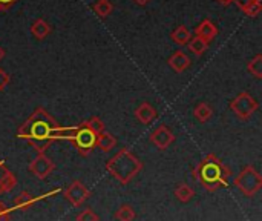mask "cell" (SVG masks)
<instances>
[{
  "label": "cell",
  "instance_id": "obj_24",
  "mask_svg": "<svg viewBox=\"0 0 262 221\" xmlns=\"http://www.w3.org/2000/svg\"><path fill=\"white\" fill-rule=\"evenodd\" d=\"M83 125H84L86 128H89L95 135H98V134H101V132L104 131V123H103L98 117H91L89 120L83 122Z\"/></svg>",
  "mask_w": 262,
  "mask_h": 221
},
{
  "label": "cell",
  "instance_id": "obj_10",
  "mask_svg": "<svg viewBox=\"0 0 262 221\" xmlns=\"http://www.w3.org/2000/svg\"><path fill=\"white\" fill-rule=\"evenodd\" d=\"M55 192H58V189L57 191H54V192H49V194H46V195H43V197H35V195H31L29 192H20L15 198H14V208H17V209H20V211H26V209H29V208H32L37 202H40L41 198H45V197H48V195H52V194H55Z\"/></svg>",
  "mask_w": 262,
  "mask_h": 221
},
{
  "label": "cell",
  "instance_id": "obj_5",
  "mask_svg": "<svg viewBox=\"0 0 262 221\" xmlns=\"http://www.w3.org/2000/svg\"><path fill=\"white\" fill-rule=\"evenodd\" d=\"M69 140L74 143V148L77 149V152L86 157L94 151L95 143H97V135L81 123L80 126H74V132Z\"/></svg>",
  "mask_w": 262,
  "mask_h": 221
},
{
  "label": "cell",
  "instance_id": "obj_31",
  "mask_svg": "<svg viewBox=\"0 0 262 221\" xmlns=\"http://www.w3.org/2000/svg\"><path fill=\"white\" fill-rule=\"evenodd\" d=\"M134 2H135V3H138V5H141V6H143V5H147V3H149V2H150V0H134Z\"/></svg>",
  "mask_w": 262,
  "mask_h": 221
},
{
  "label": "cell",
  "instance_id": "obj_11",
  "mask_svg": "<svg viewBox=\"0 0 262 221\" xmlns=\"http://www.w3.org/2000/svg\"><path fill=\"white\" fill-rule=\"evenodd\" d=\"M167 63H169V66H170L175 72H184L186 69L190 68L192 60L189 58V55H187L186 52H183L181 49H178V51H175V52L169 57Z\"/></svg>",
  "mask_w": 262,
  "mask_h": 221
},
{
  "label": "cell",
  "instance_id": "obj_8",
  "mask_svg": "<svg viewBox=\"0 0 262 221\" xmlns=\"http://www.w3.org/2000/svg\"><path fill=\"white\" fill-rule=\"evenodd\" d=\"M89 197H91V191L81 182H72L64 191V198L75 208L81 206Z\"/></svg>",
  "mask_w": 262,
  "mask_h": 221
},
{
  "label": "cell",
  "instance_id": "obj_23",
  "mask_svg": "<svg viewBox=\"0 0 262 221\" xmlns=\"http://www.w3.org/2000/svg\"><path fill=\"white\" fill-rule=\"evenodd\" d=\"M247 71L256 77V78H262V54L255 55L249 63H247Z\"/></svg>",
  "mask_w": 262,
  "mask_h": 221
},
{
  "label": "cell",
  "instance_id": "obj_9",
  "mask_svg": "<svg viewBox=\"0 0 262 221\" xmlns=\"http://www.w3.org/2000/svg\"><path fill=\"white\" fill-rule=\"evenodd\" d=\"M150 143L155 145L160 151H164L167 149L173 142H175V135L173 132L166 126V125H160L149 137Z\"/></svg>",
  "mask_w": 262,
  "mask_h": 221
},
{
  "label": "cell",
  "instance_id": "obj_7",
  "mask_svg": "<svg viewBox=\"0 0 262 221\" xmlns=\"http://www.w3.org/2000/svg\"><path fill=\"white\" fill-rule=\"evenodd\" d=\"M28 171L40 180L48 178L55 171V163L46 157V154H37V157L29 163Z\"/></svg>",
  "mask_w": 262,
  "mask_h": 221
},
{
  "label": "cell",
  "instance_id": "obj_25",
  "mask_svg": "<svg viewBox=\"0 0 262 221\" xmlns=\"http://www.w3.org/2000/svg\"><path fill=\"white\" fill-rule=\"evenodd\" d=\"M77 221H100V217L92 209H84L77 215Z\"/></svg>",
  "mask_w": 262,
  "mask_h": 221
},
{
  "label": "cell",
  "instance_id": "obj_27",
  "mask_svg": "<svg viewBox=\"0 0 262 221\" xmlns=\"http://www.w3.org/2000/svg\"><path fill=\"white\" fill-rule=\"evenodd\" d=\"M262 11V3H256V5H252L250 8H247L246 11H244V14L246 15H249V17H256V15H259V12Z\"/></svg>",
  "mask_w": 262,
  "mask_h": 221
},
{
  "label": "cell",
  "instance_id": "obj_3",
  "mask_svg": "<svg viewBox=\"0 0 262 221\" xmlns=\"http://www.w3.org/2000/svg\"><path fill=\"white\" fill-rule=\"evenodd\" d=\"M106 169L121 185H129L141 172L143 163L127 148H123L111 160H107Z\"/></svg>",
  "mask_w": 262,
  "mask_h": 221
},
{
  "label": "cell",
  "instance_id": "obj_33",
  "mask_svg": "<svg viewBox=\"0 0 262 221\" xmlns=\"http://www.w3.org/2000/svg\"><path fill=\"white\" fill-rule=\"evenodd\" d=\"M220 2H221L223 5H229V3H232L233 0H220Z\"/></svg>",
  "mask_w": 262,
  "mask_h": 221
},
{
  "label": "cell",
  "instance_id": "obj_14",
  "mask_svg": "<svg viewBox=\"0 0 262 221\" xmlns=\"http://www.w3.org/2000/svg\"><path fill=\"white\" fill-rule=\"evenodd\" d=\"M157 117H158L157 109H155L150 103H147V102L141 103V105L135 109V118H137L140 123H143V125L152 123Z\"/></svg>",
  "mask_w": 262,
  "mask_h": 221
},
{
  "label": "cell",
  "instance_id": "obj_16",
  "mask_svg": "<svg viewBox=\"0 0 262 221\" xmlns=\"http://www.w3.org/2000/svg\"><path fill=\"white\" fill-rule=\"evenodd\" d=\"M31 34L37 40H43V38H46L51 34V25L46 20H43V18H37L31 25Z\"/></svg>",
  "mask_w": 262,
  "mask_h": 221
},
{
  "label": "cell",
  "instance_id": "obj_20",
  "mask_svg": "<svg viewBox=\"0 0 262 221\" xmlns=\"http://www.w3.org/2000/svg\"><path fill=\"white\" fill-rule=\"evenodd\" d=\"M94 12L100 17V18H106L112 9H114V5L111 3V0H97L92 6Z\"/></svg>",
  "mask_w": 262,
  "mask_h": 221
},
{
  "label": "cell",
  "instance_id": "obj_12",
  "mask_svg": "<svg viewBox=\"0 0 262 221\" xmlns=\"http://www.w3.org/2000/svg\"><path fill=\"white\" fill-rule=\"evenodd\" d=\"M195 34H196V37H200V38H203L204 42L209 43V42H212V40L218 35V28H216V25H215L212 20L204 18V20L196 26Z\"/></svg>",
  "mask_w": 262,
  "mask_h": 221
},
{
  "label": "cell",
  "instance_id": "obj_19",
  "mask_svg": "<svg viewBox=\"0 0 262 221\" xmlns=\"http://www.w3.org/2000/svg\"><path fill=\"white\" fill-rule=\"evenodd\" d=\"M172 40L177 43V45H187L189 42H190V38H192V32L184 26V25H181V26H178L173 32H172Z\"/></svg>",
  "mask_w": 262,
  "mask_h": 221
},
{
  "label": "cell",
  "instance_id": "obj_1",
  "mask_svg": "<svg viewBox=\"0 0 262 221\" xmlns=\"http://www.w3.org/2000/svg\"><path fill=\"white\" fill-rule=\"evenodd\" d=\"M74 128H61L43 108H37L34 114L18 128L17 137L26 140L38 154H45L52 142L69 140Z\"/></svg>",
  "mask_w": 262,
  "mask_h": 221
},
{
  "label": "cell",
  "instance_id": "obj_13",
  "mask_svg": "<svg viewBox=\"0 0 262 221\" xmlns=\"http://www.w3.org/2000/svg\"><path fill=\"white\" fill-rule=\"evenodd\" d=\"M17 185L15 177L12 175V172L6 168L5 162L0 160V195L6 194L9 191H12Z\"/></svg>",
  "mask_w": 262,
  "mask_h": 221
},
{
  "label": "cell",
  "instance_id": "obj_26",
  "mask_svg": "<svg viewBox=\"0 0 262 221\" xmlns=\"http://www.w3.org/2000/svg\"><path fill=\"white\" fill-rule=\"evenodd\" d=\"M236 3V6L244 12L247 8H250L252 5H256V3H262V0H233Z\"/></svg>",
  "mask_w": 262,
  "mask_h": 221
},
{
  "label": "cell",
  "instance_id": "obj_6",
  "mask_svg": "<svg viewBox=\"0 0 262 221\" xmlns=\"http://www.w3.org/2000/svg\"><path fill=\"white\" fill-rule=\"evenodd\" d=\"M258 108L259 105L256 98L249 92H241L230 102V109L241 120H249L258 111Z\"/></svg>",
  "mask_w": 262,
  "mask_h": 221
},
{
  "label": "cell",
  "instance_id": "obj_2",
  "mask_svg": "<svg viewBox=\"0 0 262 221\" xmlns=\"http://www.w3.org/2000/svg\"><path fill=\"white\" fill-rule=\"evenodd\" d=\"M192 175L203 185L204 189L213 192L223 186H229V177L232 175V171L215 154H209L198 163Z\"/></svg>",
  "mask_w": 262,
  "mask_h": 221
},
{
  "label": "cell",
  "instance_id": "obj_30",
  "mask_svg": "<svg viewBox=\"0 0 262 221\" xmlns=\"http://www.w3.org/2000/svg\"><path fill=\"white\" fill-rule=\"evenodd\" d=\"M17 0H0V11L2 9H8L11 5H14Z\"/></svg>",
  "mask_w": 262,
  "mask_h": 221
},
{
  "label": "cell",
  "instance_id": "obj_4",
  "mask_svg": "<svg viewBox=\"0 0 262 221\" xmlns=\"http://www.w3.org/2000/svg\"><path fill=\"white\" fill-rule=\"evenodd\" d=\"M233 185L236 186V189L241 194H244L246 197L252 198V197H255L261 191L262 177L253 166H246L238 174V177L233 180Z\"/></svg>",
  "mask_w": 262,
  "mask_h": 221
},
{
  "label": "cell",
  "instance_id": "obj_18",
  "mask_svg": "<svg viewBox=\"0 0 262 221\" xmlns=\"http://www.w3.org/2000/svg\"><path fill=\"white\" fill-rule=\"evenodd\" d=\"M175 197H177V200H180L181 203H189L193 197H195V191L189 186V185H186V183H181V185H178L177 188H175Z\"/></svg>",
  "mask_w": 262,
  "mask_h": 221
},
{
  "label": "cell",
  "instance_id": "obj_21",
  "mask_svg": "<svg viewBox=\"0 0 262 221\" xmlns=\"http://www.w3.org/2000/svg\"><path fill=\"white\" fill-rule=\"evenodd\" d=\"M114 217L118 221H134L137 214H135V211H134V208L130 205H123L115 211Z\"/></svg>",
  "mask_w": 262,
  "mask_h": 221
},
{
  "label": "cell",
  "instance_id": "obj_15",
  "mask_svg": "<svg viewBox=\"0 0 262 221\" xmlns=\"http://www.w3.org/2000/svg\"><path fill=\"white\" fill-rule=\"evenodd\" d=\"M115 146H117V138H115L111 132L103 131L101 134L97 135L95 148H98L101 152H111Z\"/></svg>",
  "mask_w": 262,
  "mask_h": 221
},
{
  "label": "cell",
  "instance_id": "obj_29",
  "mask_svg": "<svg viewBox=\"0 0 262 221\" xmlns=\"http://www.w3.org/2000/svg\"><path fill=\"white\" fill-rule=\"evenodd\" d=\"M9 209L3 203H0V221H9Z\"/></svg>",
  "mask_w": 262,
  "mask_h": 221
},
{
  "label": "cell",
  "instance_id": "obj_28",
  "mask_svg": "<svg viewBox=\"0 0 262 221\" xmlns=\"http://www.w3.org/2000/svg\"><path fill=\"white\" fill-rule=\"evenodd\" d=\"M9 82H11L9 74H8L6 71L0 69V91H3V89L9 85Z\"/></svg>",
  "mask_w": 262,
  "mask_h": 221
},
{
  "label": "cell",
  "instance_id": "obj_32",
  "mask_svg": "<svg viewBox=\"0 0 262 221\" xmlns=\"http://www.w3.org/2000/svg\"><path fill=\"white\" fill-rule=\"evenodd\" d=\"M3 57H5V49H3V48L0 46V60H2Z\"/></svg>",
  "mask_w": 262,
  "mask_h": 221
},
{
  "label": "cell",
  "instance_id": "obj_17",
  "mask_svg": "<svg viewBox=\"0 0 262 221\" xmlns=\"http://www.w3.org/2000/svg\"><path fill=\"white\" fill-rule=\"evenodd\" d=\"M212 114H213V109H212V106L209 105V103H198L196 106H195V109H193V117L200 122V123H206V122H209L210 120V117H212Z\"/></svg>",
  "mask_w": 262,
  "mask_h": 221
},
{
  "label": "cell",
  "instance_id": "obj_22",
  "mask_svg": "<svg viewBox=\"0 0 262 221\" xmlns=\"http://www.w3.org/2000/svg\"><path fill=\"white\" fill-rule=\"evenodd\" d=\"M187 45H189V49H190L195 55H198V57H201V55L207 51V48H209V43L204 42V40L200 38V37H192L190 42H189Z\"/></svg>",
  "mask_w": 262,
  "mask_h": 221
}]
</instances>
